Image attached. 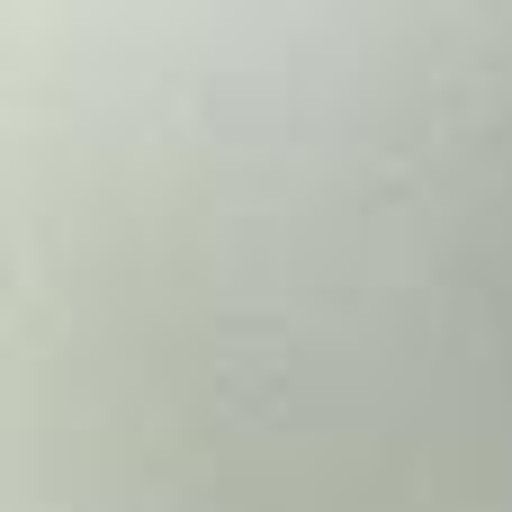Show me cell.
Returning a JSON list of instances; mask_svg holds the SVG:
<instances>
[{
    "instance_id": "6da1fadb",
    "label": "cell",
    "mask_w": 512,
    "mask_h": 512,
    "mask_svg": "<svg viewBox=\"0 0 512 512\" xmlns=\"http://www.w3.org/2000/svg\"><path fill=\"white\" fill-rule=\"evenodd\" d=\"M306 216H315V180H306ZM315 333H324V297H315ZM324 432H333V405H324ZM324 450H333V441H324ZM288 504H297V512L333 504V468H324V477H306V486L288 477Z\"/></svg>"
}]
</instances>
